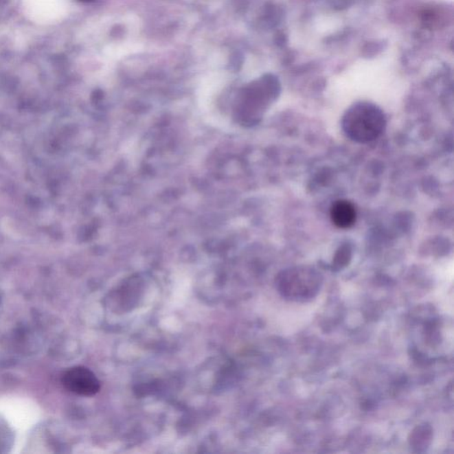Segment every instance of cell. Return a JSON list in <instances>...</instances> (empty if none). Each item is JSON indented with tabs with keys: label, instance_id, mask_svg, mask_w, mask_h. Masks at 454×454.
Here are the masks:
<instances>
[{
	"label": "cell",
	"instance_id": "8992f818",
	"mask_svg": "<svg viewBox=\"0 0 454 454\" xmlns=\"http://www.w3.org/2000/svg\"><path fill=\"white\" fill-rule=\"evenodd\" d=\"M350 258V252L349 249H341V251L337 253L336 258H334V267L340 269V268L346 266L349 264Z\"/></svg>",
	"mask_w": 454,
	"mask_h": 454
},
{
	"label": "cell",
	"instance_id": "5b68a950",
	"mask_svg": "<svg viewBox=\"0 0 454 454\" xmlns=\"http://www.w3.org/2000/svg\"><path fill=\"white\" fill-rule=\"evenodd\" d=\"M433 438V431L428 423H422L414 428L411 432L409 444L416 453H422L431 446Z\"/></svg>",
	"mask_w": 454,
	"mask_h": 454
},
{
	"label": "cell",
	"instance_id": "277c9868",
	"mask_svg": "<svg viewBox=\"0 0 454 454\" xmlns=\"http://www.w3.org/2000/svg\"><path fill=\"white\" fill-rule=\"evenodd\" d=\"M330 218L333 224L341 229L352 227L356 219L355 206L349 201L338 200L332 204Z\"/></svg>",
	"mask_w": 454,
	"mask_h": 454
},
{
	"label": "cell",
	"instance_id": "3957f363",
	"mask_svg": "<svg viewBox=\"0 0 454 454\" xmlns=\"http://www.w3.org/2000/svg\"><path fill=\"white\" fill-rule=\"evenodd\" d=\"M62 383L70 392L84 397L97 394L100 383L93 371L84 367H74L64 372Z\"/></svg>",
	"mask_w": 454,
	"mask_h": 454
},
{
	"label": "cell",
	"instance_id": "7a4b0ae2",
	"mask_svg": "<svg viewBox=\"0 0 454 454\" xmlns=\"http://www.w3.org/2000/svg\"><path fill=\"white\" fill-rule=\"evenodd\" d=\"M322 277L307 266L291 268L277 278V288L286 299L304 302L313 299L319 292Z\"/></svg>",
	"mask_w": 454,
	"mask_h": 454
},
{
	"label": "cell",
	"instance_id": "6da1fadb",
	"mask_svg": "<svg viewBox=\"0 0 454 454\" xmlns=\"http://www.w3.org/2000/svg\"><path fill=\"white\" fill-rule=\"evenodd\" d=\"M343 132L353 141L368 143L379 138L386 126L382 109L370 102H358L344 114Z\"/></svg>",
	"mask_w": 454,
	"mask_h": 454
},
{
	"label": "cell",
	"instance_id": "52a82bcc",
	"mask_svg": "<svg viewBox=\"0 0 454 454\" xmlns=\"http://www.w3.org/2000/svg\"><path fill=\"white\" fill-rule=\"evenodd\" d=\"M79 1H82V2H90V1H93V0H79Z\"/></svg>",
	"mask_w": 454,
	"mask_h": 454
}]
</instances>
